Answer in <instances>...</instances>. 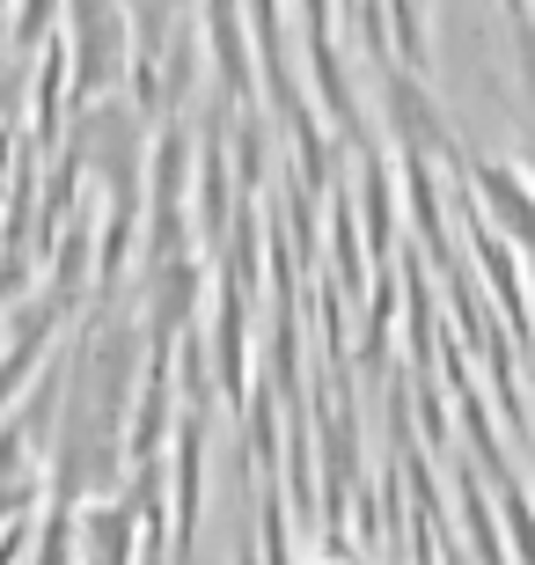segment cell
<instances>
[{"label": "cell", "instance_id": "6da1fadb", "mask_svg": "<svg viewBox=\"0 0 535 565\" xmlns=\"http://www.w3.org/2000/svg\"><path fill=\"white\" fill-rule=\"evenodd\" d=\"M477 206L492 213V235H506L514 250L535 257V177H521L514 162H470Z\"/></svg>", "mask_w": 535, "mask_h": 565}, {"label": "cell", "instance_id": "7a4b0ae2", "mask_svg": "<svg viewBox=\"0 0 535 565\" xmlns=\"http://www.w3.org/2000/svg\"><path fill=\"white\" fill-rule=\"evenodd\" d=\"M470 243H477V273H484V287H492L499 309H506V338H528L535 331V309H528V273H521L514 243L492 235L484 221H470Z\"/></svg>", "mask_w": 535, "mask_h": 565}, {"label": "cell", "instance_id": "3957f363", "mask_svg": "<svg viewBox=\"0 0 535 565\" xmlns=\"http://www.w3.org/2000/svg\"><path fill=\"white\" fill-rule=\"evenodd\" d=\"M404 213H411V235L426 243L432 265H454V228H448V199H440V169L426 154H404Z\"/></svg>", "mask_w": 535, "mask_h": 565}, {"label": "cell", "instance_id": "277c9868", "mask_svg": "<svg viewBox=\"0 0 535 565\" xmlns=\"http://www.w3.org/2000/svg\"><path fill=\"white\" fill-rule=\"evenodd\" d=\"M454 507H462V551H470V565H514L506 529L492 522V500H484V478H477V470L454 478Z\"/></svg>", "mask_w": 535, "mask_h": 565}, {"label": "cell", "instance_id": "5b68a950", "mask_svg": "<svg viewBox=\"0 0 535 565\" xmlns=\"http://www.w3.org/2000/svg\"><path fill=\"white\" fill-rule=\"evenodd\" d=\"M360 213H367V243H374V257H389V235H396V191H389V177L382 169H360Z\"/></svg>", "mask_w": 535, "mask_h": 565}, {"label": "cell", "instance_id": "8992f818", "mask_svg": "<svg viewBox=\"0 0 535 565\" xmlns=\"http://www.w3.org/2000/svg\"><path fill=\"white\" fill-rule=\"evenodd\" d=\"M382 15H389V30H396V52H404V74H418L426 66V15H418V0H382Z\"/></svg>", "mask_w": 535, "mask_h": 565}, {"label": "cell", "instance_id": "52a82bcc", "mask_svg": "<svg viewBox=\"0 0 535 565\" xmlns=\"http://www.w3.org/2000/svg\"><path fill=\"white\" fill-rule=\"evenodd\" d=\"M418 419H426V440H432V448L448 440V404H440V390H418Z\"/></svg>", "mask_w": 535, "mask_h": 565}, {"label": "cell", "instance_id": "ba28073f", "mask_svg": "<svg viewBox=\"0 0 535 565\" xmlns=\"http://www.w3.org/2000/svg\"><path fill=\"white\" fill-rule=\"evenodd\" d=\"M440 565H470V558H462V551H440Z\"/></svg>", "mask_w": 535, "mask_h": 565}]
</instances>
